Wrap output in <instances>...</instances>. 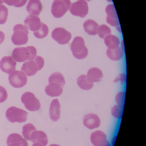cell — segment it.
<instances>
[{"label": "cell", "instance_id": "6da1fadb", "mask_svg": "<svg viewBox=\"0 0 146 146\" xmlns=\"http://www.w3.org/2000/svg\"><path fill=\"white\" fill-rule=\"evenodd\" d=\"M70 49L74 58L78 60L85 58L88 54V50L85 42L81 36H76L71 43Z\"/></svg>", "mask_w": 146, "mask_h": 146}, {"label": "cell", "instance_id": "7a4b0ae2", "mask_svg": "<svg viewBox=\"0 0 146 146\" xmlns=\"http://www.w3.org/2000/svg\"><path fill=\"white\" fill-rule=\"evenodd\" d=\"M13 35L12 36V41L14 45L21 46L25 45L29 40V32L24 25L18 24L13 28Z\"/></svg>", "mask_w": 146, "mask_h": 146}, {"label": "cell", "instance_id": "3957f363", "mask_svg": "<svg viewBox=\"0 0 146 146\" xmlns=\"http://www.w3.org/2000/svg\"><path fill=\"white\" fill-rule=\"evenodd\" d=\"M7 118L11 123H23L28 119V113L26 111L13 106L8 108L6 111Z\"/></svg>", "mask_w": 146, "mask_h": 146}, {"label": "cell", "instance_id": "277c9868", "mask_svg": "<svg viewBox=\"0 0 146 146\" xmlns=\"http://www.w3.org/2000/svg\"><path fill=\"white\" fill-rule=\"evenodd\" d=\"M71 5L70 0H54L52 5V14L54 17H62L70 10Z\"/></svg>", "mask_w": 146, "mask_h": 146}, {"label": "cell", "instance_id": "5b68a950", "mask_svg": "<svg viewBox=\"0 0 146 146\" xmlns=\"http://www.w3.org/2000/svg\"><path fill=\"white\" fill-rule=\"evenodd\" d=\"M21 101L29 111H36L40 108V101L31 92H25L21 97Z\"/></svg>", "mask_w": 146, "mask_h": 146}, {"label": "cell", "instance_id": "8992f818", "mask_svg": "<svg viewBox=\"0 0 146 146\" xmlns=\"http://www.w3.org/2000/svg\"><path fill=\"white\" fill-rule=\"evenodd\" d=\"M8 79L11 85L18 88L23 87L28 80L26 75L23 71L18 70L14 71L10 73Z\"/></svg>", "mask_w": 146, "mask_h": 146}, {"label": "cell", "instance_id": "52a82bcc", "mask_svg": "<svg viewBox=\"0 0 146 146\" xmlns=\"http://www.w3.org/2000/svg\"><path fill=\"white\" fill-rule=\"evenodd\" d=\"M70 11L71 13L74 16L84 17L88 12V3L84 0H78L71 4Z\"/></svg>", "mask_w": 146, "mask_h": 146}, {"label": "cell", "instance_id": "ba28073f", "mask_svg": "<svg viewBox=\"0 0 146 146\" xmlns=\"http://www.w3.org/2000/svg\"><path fill=\"white\" fill-rule=\"evenodd\" d=\"M52 37L58 44L65 45L70 40L72 35L64 28H57L52 32Z\"/></svg>", "mask_w": 146, "mask_h": 146}, {"label": "cell", "instance_id": "9c48e42d", "mask_svg": "<svg viewBox=\"0 0 146 146\" xmlns=\"http://www.w3.org/2000/svg\"><path fill=\"white\" fill-rule=\"evenodd\" d=\"M90 141L94 146H112L108 140L106 133L100 130L95 131L91 133Z\"/></svg>", "mask_w": 146, "mask_h": 146}, {"label": "cell", "instance_id": "30bf717a", "mask_svg": "<svg viewBox=\"0 0 146 146\" xmlns=\"http://www.w3.org/2000/svg\"><path fill=\"white\" fill-rule=\"evenodd\" d=\"M83 124L89 129H95L100 126L101 120L97 114L94 113H88L84 117Z\"/></svg>", "mask_w": 146, "mask_h": 146}, {"label": "cell", "instance_id": "8fae6325", "mask_svg": "<svg viewBox=\"0 0 146 146\" xmlns=\"http://www.w3.org/2000/svg\"><path fill=\"white\" fill-rule=\"evenodd\" d=\"M30 52L27 47H17L13 51L12 56L16 62H24L30 57Z\"/></svg>", "mask_w": 146, "mask_h": 146}, {"label": "cell", "instance_id": "7c38bea8", "mask_svg": "<svg viewBox=\"0 0 146 146\" xmlns=\"http://www.w3.org/2000/svg\"><path fill=\"white\" fill-rule=\"evenodd\" d=\"M17 63L11 56H5L0 61V69L7 74L16 70Z\"/></svg>", "mask_w": 146, "mask_h": 146}, {"label": "cell", "instance_id": "4fadbf2b", "mask_svg": "<svg viewBox=\"0 0 146 146\" xmlns=\"http://www.w3.org/2000/svg\"><path fill=\"white\" fill-rule=\"evenodd\" d=\"M24 24L28 30L35 32L40 29L41 27L42 23L39 17L30 15L25 19Z\"/></svg>", "mask_w": 146, "mask_h": 146}, {"label": "cell", "instance_id": "5bb4252c", "mask_svg": "<svg viewBox=\"0 0 146 146\" xmlns=\"http://www.w3.org/2000/svg\"><path fill=\"white\" fill-rule=\"evenodd\" d=\"M106 12L107 14V23L113 27L119 26V22L114 5L111 4L108 5L106 7Z\"/></svg>", "mask_w": 146, "mask_h": 146}, {"label": "cell", "instance_id": "9a60e30c", "mask_svg": "<svg viewBox=\"0 0 146 146\" xmlns=\"http://www.w3.org/2000/svg\"><path fill=\"white\" fill-rule=\"evenodd\" d=\"M60 107L61 106L58 99H54L52 101L49 111V117L52 121L57 122L60 118Z\"/></svg>", "mask_w": 146, "mask_h": 146}, {"label": "cell", "instance_id": "2e32d148", "mask_svg": "<svg viewBox=\"0 0 146 146\" xmlns=\"http://www.w3.org/2000/svg\"><path fill=\"white\" fill-rule=\"evenodd\" d=\"M7 143L8 146H29L26 139L17 133L11 134L7 137Z\"/></svg>", "mask_w": 146, "mask_h": 146}, {"label": "cell", "instance_id": "e0dca14e", "mask_svg": "<svg viewBox=\"0 0 146 146\" xmlns=\"http://www.w3.org/2000/svg\"><path fill=\"white\" fill-rule=\"evenodd\" d=\"M42 8V4L40 0H29L26 7L29 13L34 16H39Z\"/></svg>", "mask_w": 146, "mask_h": 146}, {"label": "cell", "instance_id": "ac0fdd59", "mask_svg": "<svg viewBox=\"0 0 146 146\" xmlns=\"http://www.w3.org/2000/svg\"><path fill=\"white\" fill-rule=\"evenodd\" d=\"M86 76L88 81L93 83L100 82L103 77L102 72L97 67H93L90 69Z\"/></svg>", "mask_w": 146, "mask_h": 146}, {"label": "cell", "instance_id": "d6986e66", "mask_svg": "<svg viewBox=\"0 0 146 146\" xmlns=\"http://www.w3.org/2000/svg\"><path fill=\"white\" fill-rule=\"evenodd\" d=\"M30 141L33 143H41L43 146H46L48 143V138L46 134L42 131L35 130L31 135Z\"/></svg>", "mask_w": 146, "mask_h": 146}, {"label": "cell", "instance_id": "ffe728a7", "mask_svg": "<svg viewBox=\"0 0 146 146\" xmlns=\"http://www.w3.org/2000/svg\"><path fill=\"white\" fill-rule=\"evenodd\" d=\"M21 70L26 76H31L36 74L38 71V66L34 60H30L23 64Z\"/></svg>", "mask_w": 146, "mask_h": 146}, {"label": "cell", "instance_id": "44dd1931", "mask_svg": "<svg viewBox=\"0 0 146 146\" xmlns=\"http://www.w3.org/2000/svg\"><path fill=\"white\" fill-rule=\"evenodd\" d=\"M63 92L62 87L59 84L50 83L45 88V92L51 97H57L62 94Z\"/></svg>", "mask_w": 146, "mask_h": 146}, {"label": "cell", "instance_id": "7402d4cb", "mask_svg": "<svg viewBox=\"0 0 146 146\" xmlns=\"http://www.w3.org/2000/svg\"><path fill=\"white\" fill-rule=\"evenodd\" d=\"M99 25L96 22L91 19H88L84 22L83 28L84 31L90 35H96Z\"/></svg>", "mask_w": 146, "mask_h": 146}, {"label": "cell", "instance_id": "603a6c76", "mask_svg": "<svg viewBox=\"0 0 146 146\" xmlns=\"http://www.w3.org/2000/svg\"><path fill=\"white\" fill-rule=\"evenodd\" d=\"M104 43L108 49H114L118 47L120 40L118 37L114 35H108L104 38Z\"/></svg>", "mask_w": 146, "mask_h": 146}, {"label": "cell", "instance_id": "cb8c5ba5", "mask_svg": "<svg viewBox=\"0 0 146 146\" xmlns=\"http://www.w3.org/2000/svg\"><path fill=\"white\" fill-rule=\"evenodd\" d=\"M123 53V52L119 47L114 49L108 48L106 51L107 56L113 61H118L122 59Z\"/></svg>", "mask_w": 146, "mask_h": 146}, {"label": "cell", "instance_id": "d4e9b609", "mask_svg": "<svg viewBox=\"0 0 146 146\" xmlns=\"http://www.w3.org/2000/svg\"><path fill=\"white\" fill-rule=\"evenodd\" d=\"M77 83L80 88L84 90H90L94 87V83L89 82L85 75H82L78 77Z\"/></svg>", "mask_w": 146, "mask_h": 146}, {"label": "cell", "instance_id": "484cf974", "mask_svg": "<svg viewBox=\"0 0 146 146\" xmlns=\"http://www.w3.org/2000/svg\"><path fill=\"white\" fill-rule=\"evenodd\" d=\"M49 84L54 83L63 87L65 84V80L63 75L60 72H55L52 73L48 78Z\"/></svg>", "mask_w": 146, "mask_h": 146}, {"label": "cell", "instance_id": "4316f807", "mask_svg": "<svg viewBox=\"0 0 146 146\" xmlns=\"http://www.w3.org/2000/svg\"><path fill=\"white\" fill-rule=\"evenodd\" d=\"M35 130H36V129L32 124H27L23 127V135L25 139L30 141L31 135L33 131Z\"/></svg>", "mask_w": 146, "mask_h": 146}, {"label": "cell", "instance_id": "83f0119b", "mask_svg": "<svg viewBox=\"0 0 146 146\" xmlns=\"http://www.w3.org/2000/svg\"><path fill=\"white\" fill-rule=\"evenodd\" d=\"M48 27L45 24L42 23L41 27L40 30L34 32V35L38 39H42L45 38L48 35Z\"/></svg>", "mask_w": 146, "mask_h": 146}, {"label": "cell", "instance_id": "f1b7e54d", "mask_svg": "<svg viewBox=\"0 0 146 146\" xmlns=\"http://www.w3.org/2000/svg\"><path fill=\"white\" fill-rule=\"evenodd\" d=\"M111 34V30L107 25H102L97 29V34L100 38L104 39L106 36Z\"/></svg>", "mask_w": 146, "mask_h": 146}, {"label": "cell", "instance_id": "f546056e", "mask_svg": "<svg viewBox=\"0 0 146 146\" xmlns=\"http://www.w3.org/2000/svg\"><path fill=\"white\" fill-rule=\"evenodd\" d=\"M123 108L118 106L114 105L111 108V114L114 117L118 119H120L122 117Z\"/></svg>", "mask_w": 146, "mask_h": 146}, {"label": "cell", "instance_id": "4dcf8cb0", "mask_svg": "<svg viewBox=\"0 0 146 146\" xmlns=\"http://www.w3.org/2000/svg\"><path fill=\"white\" fill-rule=\"evenodd\" d=\"M8 15V9L3 5H0V25L4 24L6 22Z\"/></svg>", "mask_w": 146, "mask_h": 146}, {"label": "cell", "instance_id": "1f68e13d", "mask_svg": "<svg viewBox=\"0 0 146 146\" xmlns=\"http://www.w3.org/2000/svg\"><path fill=\"white\" fill-rule=\"evenodd\" d=\"M125 97V92L124 91H120L115 96V101L117 105L123 108Z\"/></svg>", "mask_w": 146, "mask_h": 146}, {"label": "cell", "instance_id": "d6a6232c", "mask_svg": "<svg viewBox=\"0 0 146 146\" xmlns=\"http://www.w3.org/2000/svg\"><path fill=\"white\" fill-rule=\"evenodd\" d=\"M34 61L35 62L36 64L38 66V71L41 70L44 66L45 61H44V59L42 57L40 56H36L35 59L34 60Z\"/></svg>", "mask_w": 146, "mask_h": 146}, {"label": "cell", "instance_id": "836d02e7", "mask_svg": "<svg viewBox=\"0 0 146 146\" xmlns=\"http://www.w3.org/2000/svg\"><path fill=\"white\" fill-rule=\"evenodd\" d=\"M8 95L6 90L2 86H0V103L6 100Z\"/></svg>", "mask_w": 146, "mask_h": 146}, {"label": "cell", "instance_id": "e575fe53", "mask_svg": "<svg viewBox=\"0 0 146 146\" xmlns=\"http://www.w3.org/2000/svg\"><path fill=\"white\" fill-rule=\"evenodd\" d=\"M119 82L121 84H123L126 82V75L124 73H121L119 74L118 76L116 77L114 79L113 82Z\"/></svg>", "mask_w": 146, "mask_h": 146}, {"label": "cell", "instance_id": "d590c367", "mask_svg": "<svg viewBox=\"0 0 146 146\" xmlns=\"http://www.w3.org/2000/svg\"><path fill=\"white\" fill-rule=\"evenodd\" d=\"M27 48L29 50L30 52V57L29 59L28 60H33L35 59V58L36 57V54H37V52H36V49L35 47L33 46H27Z\"/></svg>", "mask_w": 146, "mask_h": 146}, {"label": "cell", "instance_id": "8d00e7d4", "mask_svg": "<svg viewBox=\"0 0 146 146\" xmlns=\"http://www.w3.org/2000/svg\"><path fill=\"white\" fill-rule=\"evenodd\" d=\"M3 3H5L8 5L11 6L15 7H18L19 5L20 2V0H2Z\"/></svg>", "mask_w": 146, "mask_h": 146}, {"label": "cell", "instance_id": "74e56055", "mask_svg": "<svg viewBox=\"0 0 146 146\" xmlns=\"http://www.w3.org/2000/svg\"><path fill=\"white\" fill-rule=\"evenodd\" d=\"M5 39V35L3 32L0 31V44L4 42Z\"/></svg>", "mask_w": 146, "mask_h": 146}, {"label": "cell", "instance_id": "f35d334b", "mask_svg": "<svg viewBox=\"0 0 146 146\" xmlns=\"http://www.w3.org/2000/svg\"><path fill=\"white\" fill-rule=\"evenodd\" d=\"M32 146H43L41 143H34Z\"/></svg>", "mask_w": 146, "mask_h": 146}, {"label": "cell", "instance_id": "ab89813d", "mask_svg": "<svg viewBox=\"0 0 146 146\" xmlns=\"http://www.w3.org/2000/svg\"><path fill=\"white\" fill-rule=\"evenodd\" d=\"M116 137H117V136H114V137L112 138V140L111 141V145H113V144L114 143V142H115V140H116Z\"/></svg>", "mask_w": 146, "mask_h": 146}, {"label": "cell", "instance_id": "60d3db41", "mask_svg": "<svg viewBox=\"0 0 146 146\" xmlns=\"http://www.w3.org/2000/svg\"><path fill=\"white\" fill-rule=\"evenodd\" d=\"M123 46V41H122V42H121V48H120L122 49V50L123 51V53H124V48Z\"/></svg>", "mask_w": 146, "mask_h": 146}, {"label": "cell", "instance_id": "b9f144b4", "mask_svg": "<svg viewBox=\"0 0 146 146\" xmlns=\"http://www.w3.org/2000/svg\"><path fill=\"white\" fill-rule=\"evenodd\" d=\"M49 146H61L60 145L58 144H52L49 145Z\"/></svg>", "mask_w": 146, "mask_h": 146}, {"label": "cell", "instance_id": "7bdbcfd3", "mask_svg": "<svg viewBox=\"0 0 146 146\" xmlns=\"http://www.w3.org/2000/svg\"><path fill=\"white\" fill-rule=\"evenodd\" d=\"M2 4H3V1L0 0V5H2Z\"/></svg>", "mask_w": 146, "mask_h": 146}, {"label": "cell", "instance_id": "ee69618b", "mask_svg": "<svg viewBox=\"0 0 146 146\" xmlns=\"http://www.w3.org/2000/svg\"><path fill=\"white\" fill-rule=\"evenodd\" d=\"M108 2H112V0H107Z\"/></svg>", "mask_w": 146, "mask_h": 146}, {"label": "cell", "instance_id": "f6af8a7d", "mask_svg": "<svg viewBox=\"0 0 146 146\" xmlns=\"http://www.w3.org/2000/svg\"><path fill=\"white\" fill-rule=\"evenodd\" d=\"M84 1H91V0H84Z\"/></svg>", "mask_w": 146, "mask_h": 146}]
</instances>
